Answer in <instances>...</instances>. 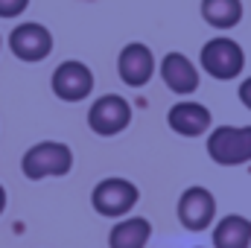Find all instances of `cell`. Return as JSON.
<instances>
[{"label": "cell", "instance_id": "obj_1", "mask_svg": "<svg viewBox=\"0 0 251 248\" xmlns=\"http://www.w3.org/2000/svg\"><path fill=\"white\" fill-rule=\"evenodd\" d=\"M73 170V149L62 140H41L29 146L21 158V173L29 181H44V178H62Z\"/></svg>", "mask_w": 251, "mask_h": 248}, {"label": "cell", "instance_id": "obj_2", "mask_svg": "<svg viewBox=\"0 0 251 248\" xmlns=\"http://www.w3.org/2000/svg\"><path fill=\"white\" fill-rule=\"evenodd\" d=\"M207 155L219 167H243L251 161V125H216L207 134Z\"/></svg>", "mask_w": 251, "mask_h": 248}, {"label": "cell", "instance_id": "obj_3", "mask_svg": "<svg viewBox=\"0 0 251 248\" xmlns=\"http://www.w3.org/2000/svg\"><path fill=\"white\" fill-rule=\"evenodd\" d=\"M199 62H201V70L207 76H213L219 82H228V79H237L246 70V53L234 38L216 35V38L204 41V47L199 53Z\"/></svg>", "mask_w": 251, "mask_h": 248}, {"label": "cell", "instance_id": "obj_4", "mask_svg": "<svg viewBox=\"0 0 251 248\" xmlns=\"http://www.w3.org/2000/svg\"><path fill=\"white\" fill-rule=\"evenodd\" d=\"M137 201H140L137 184H131L128 178H117V175L102 178L100 184L94 187V193H91L94 210L100 216H105V219H123V216H128L137 207Z\"/></svg>", "mask_w": 251, "mask_h": 248}, {"label": "cell", "instance_id": "obj_5", "mask_svg": "<svg viewBox=\"0 0 251 248\" xmlns=\"http://www.w3.org/2000/svg\"><path fill=\"white\" fill-rule=\"evenodd\" d=\"M178 222L184 231H193V234H201L207 228H213L216 222V198L207 187H187L181 196H178Z\"/></svg>", "mask_w": 251, "mask_h": 248}, {"label": "cell", "instance_id": "obj_6", "mask_svg": "<svg viewBox=\"0 0 251 248\" xmlns=\"http://www.w3.org/2000/svg\"><path fill=\"white\" fill-rule=\"evenodd\" d=\"M131 123V105L128 99L120 94H105L100 99L91 102V111H88V125L94 134L100 137H114L126 131Z\"/></svg>", "mask_w": 251, "mask_h": 248}, {"label": "cell", "instance_id": "obj_7", "mask_svg": "<svg viewBox=\"0 0 251 248\" xmlns=\"http://www.w3.org/2000/svg\"><path fill=\"white\" fill-rule=\"evenodd\" d=\"M50 88L62 102H82L94 91V70L79 59H67L53 70Z\"/></svg>", "mask_w": 251, "mask_h": 248}, {"label": "cell", "instance_id": "obj_8", "mask_svg": "<svg viewBox=\"0 0 251 248\" xmlns=\"http://www.w3.org/2000/svg\"><path fill=\"white\" fill-rule=\"evenodd\" d=\"M9 50L21 62H29V64L44 62L53 53V32L44 24H35V21L18 24L9 32Z\"/></svg>", "mask_w": 251, "mask_h": 248}, {"label": "cell", "instance_id": "obj_9", "mask_svg": "<svg viewBox=\"0 0 251 248\" xmlns=\"http://www.w3.org/2000/svg\"><path fill=\"white\" fill-rule=\"evenodd\" d=\"M155 67H158V62H155L152 50L146 44H140V41L126 44L123 50H120V56H117V73H120V79L128 88L149 85L152 76H155Z\"/></svg>", "mask_w": 251, "mask_h": 248}, {"label": "cell", "instance_id": "obj_10", "mask_svg": "<svg viewBox=\"0 0 251 248\" xmlns=\"http://www.w3.org/2000/svg\"><path fill=\"white\" fill-rule=\"evenodd\" d=\"M167 125H170L176 134H181V137H201V134L210 131L213 114H210V108L201 105V102L181 99V102H176V105L167 111Z\"/></svg>", "mask_w": 251, "mask_h": 248}, {"label": "cell", "instance_id": "obj_11", "mask_svg": "<svg viewBox=\"0 0 251 248\" xmlns=\"http://www.w3.org/2000/svg\"><path fill=\"white\" fill-rule=\"evenodd\" d=\"M161 79H164V85H167L173 94H178V97L196 94V91H199V82H201L199 67L190 62L184 53H176V50L161 59Z\"/></svg>", "mask_w": 251, "mask_h": 248}, {"label": "cell", "instance_id": "obj_12", "mask_svg": "<svg viewBox=\"0 0 251 248\" xmlns=\"http://www.w3.org/2000/svg\"><path fill=\"white\" fill-rule=\"evenodd\" d=\"M213 248H251V219L243 213H228L213 222Z\"/></svg>", "mask_w": 251, "mask_h": 248}, {"label": "cell", "instance_id": "obj_13", "mask_svg": "<svg viewBox=\"0 0 251 248\" xmlns=\"http://www.w3.org/2000/svg\"><path fill=\"white\" fill-rule=\"evenodd\" d=\"M152 240V222L143 216H123L108 231V248H146Z\"/></svg>", "mask_w": 251, "mask_h": 248}, {"label": "cell", "instance_id": "obj_14", "mask_svg": "<svg viewBox=\"0 0 251 248\" xmlns=\"http://www.w3.org/2000/svg\"><path fill=\"white\" fill-rule=\"evenodd\" d=\"M201 18L213 29H234L243 21V0H201Z\"/></svg>", "mask_w": 251, "mask_h": 248}, {"label": "cell", "instance_id": "obj_15", "mask_svg": "<svg viewBox=\"0 0 251 248\" xmlns=\"http://www.w3.org/2000/svg\"><path fill=\"white\" fill-rule=\"evenodd\" d=\"M29 0H0V18H18L24 15Z\"/></svg>", "mask_w": 251, "mask_h": 248}, {"label": "cell", "instance_id": "obj_16", "mask_svg": "<svg viewBox=\"0 0 251 248\" xmlns=\"http://www.w3.org/2000/svg\"><path fill=\"white\" fill-rule=\"evenodd\" d=\"M237 97H240V102H243V105L251 111V76L240 82V91H237Z\"/></svg>", "mask_w": 251, "mask_h": 248}, {"label": "cell", "instance_id": "obj_17", "mask_svg": "<svg viewBox=\"0 0 251 248\" xmlns=\"http://www.w3.org/2000/svg\"><path fill=\"white\" fill-rule=\"evenodd\" d=\"M6 201H9V198H6V187L0 184V216H3V210H6Z\"/></svg>", "mask_w": 251, "mask_h": 248}, {"label": "cell", "instance_id": "obj_18", "mask_svg": "<svg viewBox=\"0 0 251 248\" xmlns=\"http://www.w3.org/2000/svg\"><path fill=\"white\" fill-rule=\"evenodd\" d=\"M0 47H3V35H0Z\"/></svg>", "mask_w": 251, "mask_h": 248}, {"label": "cell", "instance_id": "obj_19", "mask_svg": "<svg viewBox=\"0 0 251 248\" xmlns=\"http://www.w3.org/2000/svg\"><path fill=\"white\" fill-rule=\"evenodd\" d=\"M196 248H204V246H196Z\"/></svg>", "mask_w": 251, "mask_h": 248}]
</instances>
